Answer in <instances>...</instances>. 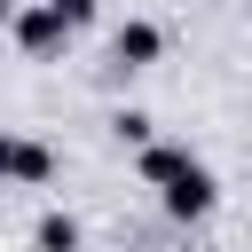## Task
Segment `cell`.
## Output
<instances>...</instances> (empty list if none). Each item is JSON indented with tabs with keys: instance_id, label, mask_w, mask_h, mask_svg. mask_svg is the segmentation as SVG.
<instances>
[{
	"instance_id": "5",
	"label": "cell",
	"mask_w": 252,
	"mask_h": 252,
	"mask_svg": "<svg viewBox=\"0 0 252 252\" xmlns=\"http://www.w3.org/2000/svg\"><path fill=\"white\" fill-rule=\"evenodd\" d=\"M142 173H150V181H181L189 158H181V150H142Z\"/></svg>"
},
{
	"instance_id": "3",
	"label": "cell",
	"mask_w": 252,
	"mask_h": 252,
	"mask_svg": "<svg viewBox=\"0 0 252 252\" xmlns=\"http://www.w3.org/2000/svg\"><path fill=\"white\" fill-rule=\"evenodd\" d=\"M150 55H158V32L150 24H126L118 32V63H150Z\"/></svg>"
},
{
	"instance_id": "4",
	"label": "cell",
	"mask_w": 252,
	"mask_h": 252,
	"mask_svg": "<svg viewBox=\"0 0 252 252\" xmlns=\"http://www.w3.org/2000/svg\"><path fill=\"white\" fill-rule=\"evenodd\" d=\"M8 173H16V181H39V173H47V150H39V142H8Z\"/></svg>"
},
{
	"instance_id": "1",
	"label": "cell",
	"mask_w": 252,
	"mask_h": 252,
	"mask_svg": "<svg viewBox=\"0 0 252 252\" xmlns=\"http://www.w3.org/2000/svg\"><path fill=\"white\" fill-rule=\"evenodd\" d=\"M165 205H173V213H205V205H213V173L189 165L181 181H165Z\"/></svg>"
},
{
	"instance_id": "7",
	"label": "cell",
	"mask_w": 252,
	"mask_h": 252,
	"mask_svg": "<svg viewBox=\"0 0 252 252\" xmlns=\"http://www.w3.org/2000/svg\"><path fill=\"white\" fill-rule=\"evenodd\" d=\"M47 8H55L63 24H87V16H94V0H47Z\"/></svg>"
},
{
	"instance_id": "6",
	"label": "cell",
	"mask_w": 252,
	"mask_h": 252,
	"mask_svg": "<svg viewBox=\"0 0 252 252\" xmlns=\"http://www.w3.org/2000/svg\"><path fill=\"white\" fill-rule=\"evenodd\" d=\"M39 244H47V252H71V244H79V228H71V220H47V228H39Z\"/></svg>"
},
{
	"instance_id": "2",
	"label": "cell",
	"mask_w": 252,
	"mask_h": 252,
	"mask_svg": "<svg viewBox=\"0 0 252 252\" xmlns=\"http://www.w3.org/2000/svg\"><path fill=\"white\" fill-rule=\"evenodd\" d=\"M16 39H24L32 55H39V47H55V39H63V16H55V8H32V16L16 24Z\"/></svg>"
}]
</instances>
